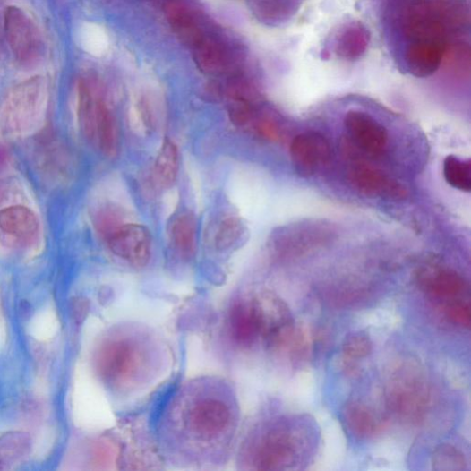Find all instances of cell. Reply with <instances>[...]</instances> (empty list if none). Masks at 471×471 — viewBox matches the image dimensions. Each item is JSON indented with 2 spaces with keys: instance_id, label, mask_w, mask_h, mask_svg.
<instances>
[{
  "instance_id": "cell-1",
  "label": "cell",
  "mask_w": 471,
  "mask_h": 471,
  "mask_svg": "<svg viewBox=\"0 0 471 471\" xmlns=\"http://www.w3.org/2000/svg\"><path fill=\"white\" fill-rule=\"evenodd\" d=\"M165 390L151 419L159 459L179 469L211 470L227 465L242 429L239 397L231 382L200 376Z\"/></svg>"
},
{
  "instance_id": "cell-2",
  "label": "cell",
  "mask_w": 471,
  "mask_h": 471,
  "mask_svg": "<svg viewBox=\"0 0 471 471\" xmlns=\"http://www.w3.org/2000/svg\"><path fill=\"white\" fill-rule=\"evenodd\" d=\"M171 354L148 324L119 322L100 336L92 354L97 379L118 405L144 397L165 377Z\"/></svg>"
},
{
  "instance_id": "cell-3",
  "label": "cell",
  "mask_w": 471,
  "mask_h": 471,
  "mask_svg": "<svg viewBox=\"0 0 471 471\" xmlns=\"http://www.w3.org/2000/svg\"><path fill=\"white\" fill-rule=\"evenodd\" d=\"M294 325L288 305L276 293L242 290L226 302L218 339L228 360L242 364L259 347L276 354L284 336Z\"/></svg>"
},
{
  "instance_id": "cell-4",
  "label": "cell",
  "mask_w": 471,
  "mask_h": 471,
  "mask_svg": "<svg viewBox=\"0 0 471 471\" xmlns=\"http://www.w3.org/2000/svg\"><path fill=\"white\" fill-rule=\"evenodd\" d=\"M286 417L261 418L241 429L234 458L240 470H285L298 464L307 434Z\"/></svg>"
},
{
  "instance_id": "cell-5",
  "label": "cell",
  "mask_w": 471,
  "mask_h": 471,
  "mask_svg": "<svg viewBox=\"0 0 471 471\" xmlns=\"http://www.w3.org/2000/svg\"><path fill=\"white\" fill-rule=\"evenodd\" d=\"M47 104V86L40 76L18 84L8 95L2 113L0 126L10 136H25L41 124Z\"/></svg>"
},
{
  "instance_id": "cell-6",
  "label": "cell",
  "mask_w": 471,
  "mask_h": 471,
  "mask_svg": "<svg viewBox=\"0 0 471 471\" xmlns=\"http://www.w3.org/2000/svg\"><path fill=\"white\" fill-rule=\"evenodd\" d=\"M111 252L134 269H143L150 261L152 239L143 225H122L107 239Z\"/></svg>"
},
{
  "instance_id": "cell-7",
  "label": "cell",
  "mask_w": 471,
  "mask_h": 471,
  "mask_svg": "<svg viewBox=\"0 0 471 471\" xmlns=\"http://www.w3.org/2000/svg\"><path fill=\"white\" fill-rule=\"evenodd\" d=\"M390 403L393 410L407 420H420L429 405V390L415 373L398 376L390 388Z\"/></svg>"
},
{
  "instance_id": "cell-8",
  "label": "cell",
  "mask_w": 471,
  "mask_h": 471,
  "mask_svg": "<svg viewBox=\"0 0 471 471\" xmlns=\"http://www.w3.org/2000/svg\"><path fill=\"white\" fill-rule=\"evenodd\" d=\"M344 125L349 141L362 152L378 157L387 150L389 133L372 116L361 111H350L345 117Z\"/></svg>"
},
{
  "instance_id": "cell-9",
  "label": "cell",
  "mask_w": 471,
  "mask_h": 471,
  "mask_svg": "<svg viewBox=\"0 0 471 471\" xmlns=\"http://www.w3.org/2000/svg\"><path fill=\"white\" fill-rule=\"evenodd\" d=\"M330 151L326 138L317 132L298 134L290 147L295 169L303 177H312L322 171L330 159Z\"/></svg>"
},
{
  "instance_id": "cell-10",
  "label": "cell",
  "mask_w": 471,
  "mask_h": 471,
  "mask_svg": "<svg viewBox=\"0 0 471 471\" xmlns=\"http://www.w3.org/2000/svg\"><path fill=\"white\" fill-rule=\"evenodd\" d=\"M4 29L9 46L18 60L28 62L38 56L40 47L39 31L23 10L8 7L4 14Z\"/></svg>"
},
{
  "instance_id": "cell-11",
  "label": "cell",
  "mask_w": 471,
  "mask_h": 471,
  "mask_svg": "<svg viewBox=\"0 0 471 471\" xmlns=\"http://www.w3.org/2000/svg\"><path fill=\"white\" fill-rule=\"evenodd\" d=\"M40 232L39 219L24 206H11L0 210V234L21 247L35 244Z\"/></svg>"
},
{
  "instance_id": "cell-12",
  "label": "cell",
  "mask_w": 471,
  "mask_h": 471,
  "mask_svg": "<svg viewBox=\"0 0 471 471\" xmlns=\"http://www.w3.org/2000/svg\"><path fill=\"white\" fill-rule=\"evenodd\" d=\"M418 281L425 293L436 298H455L465 290L464 279L458 273L437 265L423 268Z\"/></svg>"
},
{
  "instance_id": "cell-13",
  "label": "cell",
  "mask_w": 471,
  "mask_h": 471,
  "mask_svg": "<svg viewBox=\"0 0 471 471\" xmlns=\"http://www.w3.org/2000/svg\"><path fill=\"white\" fill-rule=\"evenodd\" d=\"M349 177L353 186L367 196H400L406 193L398 184L374 167L357 166Z\"/></svg>"
},
{
  "instance_id": "cell-14",
  "label": "cell",
  "mask_w": 471,
  "mask_h": 471,
  "mask_svg": "<svg viewBox=\"0 0 471 471\" xmlns=\"http://www.w3.org/2000/svg\"><path fill=\"white\" fill-rule=\"evenodd\" d=\"M342 421L347 431L356 440H367L381 429L374 414L357 400L347 403L342 412Z\"/></svg>"
},
{
  "instance_id": "cell-15",
  "label": "cell",
  "mask_w": 471,
  "mask_h": 471,
  "mask_svg": "<svg viewBox=\"0 0 471 471\" xmlns=\"http://www.w3.org/2000/svg\"><path fill=\"white\" fill-rule=\"evenodd\" d=\"M170 237L182 259L190 261L196 251L197 223L190 212L177 215L170 227Z\"/></svg>"
},
{
  "instance_id": "cell-16",
  "label": "cell",
  "mask_w": 471,
  "mask_h": 471,
  "mask_svg": "<svg viewBox=\"0 0 471 471\" xmlns=\"http://www.w3.org/2000/svg\"><path fill=\"white\" fill-rule=\"evenodd\" d=\"M368 33L358 22L344 25L332 39L336 54L347 59L359 57L366 49Z\"/></svg>"
},
{
  "instance_id": "cell-17",
  "label": "cell",
  "mask_w": 471,
  "mask_h": 471,
  "mask_svg": "<svg viewBox=\"0 0 471 471\" xmlns=\"http://www.w3.org/2000/svg\"><path fill=\"white\" fill-rule=\"evenodd\" d=\"M166 13L177 35L185 43L195 47L205 39L194 14L184 4L173 3L167 5Z\"/></svg>"
},
{
  "instance_id": "cell-18",
  "label": "cell",
  "mask_w": 471,
  "mask_h": 471,
  "mask_svg": "<svg viewBox=\"0 0 471 471\" xmlns=\"http://www.w3.org/2000/svg\"><path fill=\"white\" fill-rule=\"evenodd\" d=\"M180 169L179 150L169 139L164 140L154 164L157 182L163 188L173 187Z\"/></svg>"
},
{
  "instance_id": "cell-19",
  "label": "cell",
  "mask_w": 471,
  "mask_h": 471,
  "mask_svg": "<svg viewBox=\"0 0 471 471\" xmlns=\"http://www.w3.org/2000/svg\"><path fill=\"white\" fill-rule=\"evenodd\" d=\"M95 140L106 155H115L117 150L116 122L112 112L100 98H96Z\"/></svg>"
},
{
  "instance_id": "cell-20",
  "label": "cell",
  "mask_w": 471,
  "mask_h": 471,
  "mask_svg": "<svg viewBox=\"0 0 471 471\" xmlns=\"http://www.w3.org/2000/svg\"><path fill=\"white\" fill-rule=\"evenodd\" d=\"M247 227L238 217H227L218 227L215 236V246L220 253L238 248L244 240Z\"/></svg>"
},
{
  "instance_id": "cell-21",
  "label": "cell",
  "mask_w": 471,
  "mask_h": 471,
  "mask_svg": "<svg viewBox=\"0 0 471 471\" xmlns=\"http://www.w3.org/2000/svg\"><path fill=\"white\" fill-rule=\"evenodd\" d=\"M96 98L84 81L78 87V121L83 136L90 141L95 140Z\"/></svg>"
},
{
  "instance_id": "cell-22",
  "label": "cell",
  "mask_w": 471,
  "mask_h": 471,
  "mask_svg": "<svg viewBox=\"0 0 471 471\" xmlns=\"http://www.w3.org/2000/svg\"><path fill=\"white\" fill-rule=\"evenodd\" d=\"M199 65L208 73H219L227 65V55L225 49L212 40L204 39L195 47Z\"/></svg>"
},
{
  "instance_id": "cell-23",
  "label": "cell",
  "mask_w": 471,
  "mask_h": 471,
  "mask_svg": "<svg viewBox=\"0 0 471 471\" xmlns=\"http://www.w3.org/2000/svg\"><path fill=\"white\" fill-rule=\"evenodd\" d=\"M470 160L450 155L444 161V176L447 183L453 188L469 193L471 190Z\"/></svg>"
},
{
  "instance_id": "cell-24",
  "label": "cell",
  "mask_w": 471,
  "mask_h": 471,
  "mask_svg": "<svg viewBox=\"0 0 471 471\" xmlns=\"http://www.w3.org/2000/svg\"><path fill=\"white\" fill-rule=\"evenodd\" d=\"M259 3L261 14L273 21L289 19L300 7V0H259Z\"/></svg>"
},
{
  "instance_id": "cell-25",
  "label": "cell",
  "mask_w": 471,
  "mask_h": 471,
  "mask_svg": "<svg viewBox=\"0 0 471 471\" xmlns=\"http://www.w3.org/2000/svg\"><path fill=\"white\" fill-rule=\"evenodd\" d=\"M373 345L372 339L364 331H354L349 333L343 344V352L347 360L355 361L366 357L373 352Z\"/></svg>"
},
{
  "instance_id": "cell-26",
  "label": "cell",
  "mask_w": 471,
  "mask_h": 471,
  "mask_svg": "<svg viewBox=\"0 0 471 471\" xmlns=\"http://www.w3.org/2000/svg\"><path fill=\"white\" fill-rule=\"evenodd\" d=\"M96 231L107 240L123 223L122 214L114 207H105L97 211L93 218Z\"/></svg>"
},
{
  "instance_id": "cell-27",
  "label": "cell",
  "mask_w": 471,
  "mask_h": 471,
  "mask_svg": "<svg viewBox=\"0 0 471 471\" xmlns=\"http://www.w3.org/2000/svg\"><path fill=\"white\" fill-rule=\"evenodd\" d=\"M432 464L436 469H462L465 466V458L456 448L450 445H441L433 454Z\"/></svg>"
},
{
  "instance_id": "cell-28",
  "label": "cell",
  "mask_w": 471,
  "mask_h": 471,
  "mask_svg": "<svg viewBox=\"0 0 471 471\" xmlns=\"http://www.w3.org/2000/svg\"><path fill=\"white\" fill-rule=\"evenodd\" d=\"M233 103L229 107L228 116L232 124L237 126H244L252 118V107L249 99L232 98Z\"/></svg>"
},
{
  "instance_id": "cell-29",
  "label": "cell",
  "mask_w": 471,
  "mask_h": 471,
  "mask_svg": "<svg viewBox=\"0 0 471 471\" xmlns=\"http://www.w3.org/2000/svg\"><path fill=\"white\" fill-rule=\"evenodd\" d=\"M447 316L456 324L463 327L470 325V308L468 303L453 301L446 306Z\"/></svg>"
},
{
  "instance_id": "cell-30",
  "label": "cell",
  "mask_w": 471,
  "mask_h": 471,
  "mask_svg": "<svg viewBox=\"0 0 471 471\" xmlns=\"http://www.w3.org/2000/svg\"><path fill=\"white\" fill-rule=\"evenodd\" d=\"M260 130L268 138L276 140L278 137V130L272 123L267 121L261 123Z\"/></svg>"
}]
</instances>
